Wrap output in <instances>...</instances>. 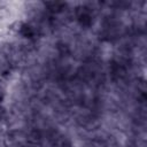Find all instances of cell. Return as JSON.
<instances>
[{
    "instance_id": "cell-1",
    "label": "cell",
    "mask_w": 147,
    "mask_h": 147,
    "mask_svg": "<svg viewBox=\"0 0 147 147\" xmlns=\"http://www.w3.org/2000/svg\"><path fill=\"white\" fill-rule=\"evenodd\" d=\"M79 9H82V11L78 13V22H79L80 25H83V26H90V25L93 23L92 16H91V14H90V8L82 7V8H79Z\"/></svg>"
},
{
    "instance_id": "cell-2",
    "label": "cell",
    "mask_w": 147,
    "mask_h": 147,
    "mask_svg": "<svg viewBox=\"0 0 147 147\" xmlns=\"http://www.w3.org/2000/svg\"><path fill=\"white\" fill-rule=\"evenodd\" d=\"M18 31H20V33H21L23 37H25V38H30V37H32V34H33L32 28H31L30 25L25 24V23H22V24L20 25Z\"/></svg>"
}]
</instances>
